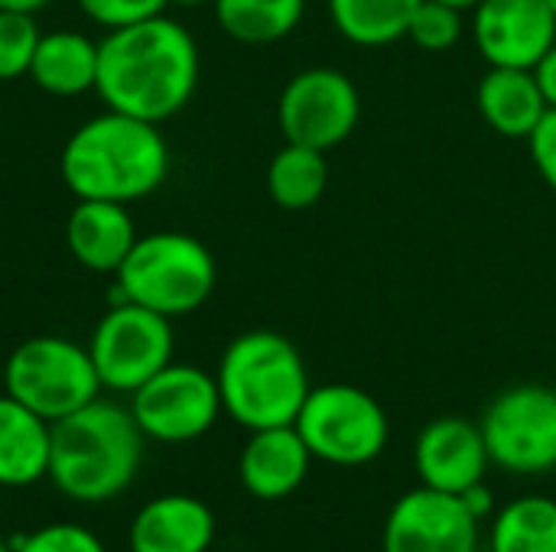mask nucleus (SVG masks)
<instances>
[{"mask_svg": "<svg viewBox=\"0 0 556 552\" xmlns=\"http://www.w3.org/2000/svg\"><path fill=\"white\" fill-rule=\"evenodd\" d=\"M199 72L202 59L192 33L160 13L101 36L94 91L108 111L163 124L192 101Z\"/></svg>", "mask_w": 556, "mask_h": 552, "instance_id": "1", "label": "nucleus"}, {"mask_svg": "<svg viewBox=\"0 0 556 552\" xmlns=\"http://www.w3.org/2000/svg\"><path fill=\"white\" fill-rule=\"evenodd\" d=\"M59 172L75 198L134 205L166 182L169 146L160 124L104 107L65 140Z\"/></svg>", "mask_w": 556, "mask_h": 552, "instance_id": "2", "label": "nucleus"}, {"mask_svg": "<svg viewBox=\"0 0 556 552\" xmlns=\"http://www.w3.org/2000/svg\"><path fill=\"white\" fill-rule=\"evenodd\" d=\"M143 442L130 407L91 400L72 416L52 423L49 482L78 504H101L124 495L143 462Z\"/></svg>", "mask_w": 556, "mask_h": 552, "instance_id": "3", "label": "nucleus"}, {"mask_svg": "<svg viewBox=\"0 0 556 552\" xmlns=\"http://www.w3.org/2000/svg\"><path fill=\"white\" fill-rule=\"evenodd\" d=\"M215 381L222 410L248 433L293 426L313 390L300 348L270 329L231 338L222 351Z\"/></svg>", "mask_w": 556, "mask_h": 552, "instance_id": "4", "label": "nucleus"}, {"mask_svg": "<svg viewBox=\"0 0 556 552\" xmlns=\"http://www.w3.org/2000/svg\"><path fill=\"white\" fill-rule=\"evenodd\" d=\"M114 277L111 303L130 299L166 319H182L208 303L218 267L199 238L186 231H153L137 238Z\"/></svg>", "mask_w": 556, "mask_h": 552, "instance_id": "5", "label": "nucleus"}, {"mask_svg": "<svg viewBox=\"0 0 556 552\" xmlns=\"http://www.w3.org/2000/svg\"><path fill=\"white\" fill-rule=\"evenodd\" d=\"M101 377L88 355L65 335H36L20 342L3 364V394L49 423L72 416L101 397Z\"/></svg>", "mask_w": 556, "mask_h": 552, "instance_id": "6", "label": "nucleus"}, {"mask_svg": "<svg viewBox=\"0 0 556 552\" xmlns=\"http://www.w3.org/2000/svg\"><path fill=\"white\" fill-rule=\"evenodd\" d=\"M293 426L313 459L336 468L371 465L391 439L384 407L368 390L352 384L313 387Z\"/></svg>", "mask_w": 556, "mask_h": 552, "instance_id": "7", "label": "nucleus"}, {"mask_svg": "<svg viewBox=\"0 0 556 552\" xmlns=\"http://www.w3.org/2000/svg\"><path fill=\"white\" fill-rule=\"evenodd\" d=\"M173 319L130 299L111 303L88 342L101 387L127 397L173 361Z\"/></svg>", "mask_w": 556, "mask_h": 552, "instance_id": "8", "label": "nucleus"}, {"mask_svg": "<svg viewBox=\"0 0 556 552\" xmlns=\"http://www.w3.org/2000/svg\"><path fill=\"white\" fill-rule=\"evenodd\" d=\"M479 429L492 465L511 475L556 468V387L518 384L502 390L482 413Z\"/></svg>", "mask_w": 556, "mask_h": 552, "instance_id": "9", "label": "nucleus"}, {"mask_svg": "<svg viewBox=\"0 0 556 552\" xmlns=\"http://www.w3.org/2000/svg\"><path fill=\"white\" fill-rule=\"evenodd\" d=\"M130 413L147 439L182 446L202 439L225 410L215 374L169 361L130 394Z\"/></svg>", "mask_w": 556, "mask_h": 552, "instance_id": "10", "label": "nucleus"}, {"mask_svg": "<svg viewBox=\"0 0 556 552\" xmlns=\"http://www.w3.org/2000/svg\"><path fill=\"white\" fill-rule=\"evenodd\" d=\"M362 117V94L355 81L329 65L296 72L277 101V124L287 143L329 153L345 143Z\"/></svg>", "mask_w": 556, "mask_h": 552, "instance_id": "11", "label": "nucleus"}, {"mask_svg": "<svg viewBox=\"0 0 556 552\" xmlns=\"http://www.w3.org/2000/svg\"><path fill=\"white\" fill-rule=\"evenodd\" d=\"M384 552H479V521L463 508L459 495L414 488L401 495L384 521Z\"/></svg>", "mask_w": 556, "mask_h": 552, "instance_id": "12", "label": "nucleus"}, {"mask_svg": "<svg viewBox=\"0 0 556 552\" xmlns=\"http://www.w3.org/2000/svg\"><path fill=\"white\" fill-rule=\"evenodd\" d=\"M472 39L489 65L538 68L556 42L547 0H482L472 10Z\"/></svg>", "mask_w": 556, "mask_h": 552, "instance_id": "13", "label": "nucleus"}, {"mask_svg": "<svg viewBox=\"0 0 556 552\" xmlns=\"http://www.w3.org/2000/svg\"><path fill=\"white\" fill-rule=\"evenodd\" d=\"M492 459L479 423L466 416L430 420L414 442V468L420 485L463 495L466 488L485 482Z\"/></svg>", "mask_w": 556, "mask_h": 552, "instance_id": "14", "label": "nucleus"}, {"mask_svg": "<svg viewBox=\"0 0 556 552\" xmlns=\"http://www.w3.org/2000/svg\"><path fill=\"white\" fill-rule=\"evenodd\" d=\"M313 452L306 449L296 426L254 429L238 459L241 488L257 501H283L296 495L309 475Z\"/></svg>", "mask_w": 556, "mask_h": 552, "instance_id": "15", "label": "nucleus"}, {"mask_svg": "<svg viewBox=\"0 0 556 552\" xmlns=\"http://www.w3.org/2000/svg\"><path fill=\"white\" fill-rule=\"evenodd\" d=\"M215 514L192 495H160L130 521V552H208Z\"/></svg>", "mask_w": 556, "mask_h": 552, "instance_id": "16", "label": "nucleus"}, {"mask_svg": "<svg viewBox=\"0 0 556 552\" xmlns=\"http://www.w3.org/2000/svg\"><path fill=\"white\" fill-rule=\"evenodd\" d=\"M137 238L140 234L127 205L117 202L78 198L65 221L68 254L91 273H117Z\"/></svg>", "mask_w": 556, "mask_h": 552, "instance_id": "17", "label": "nucleus"}, {"mask_svg": "<svg viewBox=\"0 0 556 552\" xmlns=\"http://www.w3.org/2000/svg\"><path fill=\"white\" fill-rule=\"evenodd\" d=\"M476 104L482 120L508 137V140H528L534 127L551 111V101L534 75V68H502L489 65V72L479 78Z\"/></svg>", "mask_w": 556, "mask_h": 552, "instance_id": "18", "label": "nucleus"}, {"mask_svg": "<svg viewBox=\"0 0 556 552\" xmlns=\"http://www.w3.org/2000/svg\"><path fill=\"white\" fill-rule=\"evenodd\" d=\"M52 423L0 394V488H29L49 475Z\"/></svg>", "mask_w": 556, "mask_h": 552, "instance_id": "19", "label": "nucleus"}, {"mask_svg": "<svg viewBox=\"0 0 556 552\" xmlns=\"http://www.w3.org/2000/svg\"><path fill=\"white\" fill-rule=\"evenodd\" d=\"M29 78L36 88L55 98H75L94 91L98 81V42L75 29H52L39 36Z\"/></svg>", "mask_w": 556, "mask_h": 552, "instance_id": "20", "label": "nucleus"}, {"mask_svg": "<svg viewBox=\"0 0 556 552\" xmlns=\"http://www.w3.org/2000/svg\"><path fill=\"white\" fill-rule=\"evenodd\" d=\"M329 20L342 39L378 49L407 36V23L420 0H326Z\"/></svg>", "mask_w": 556, "mask_h": 552, "instance_id": "21", "label": "nucleus"}, {"mask_svg": "<svg viewBox=\"0 0 556 552\" xmlns=\"http://www.w3.org/2000/svg\"><path fill=\"white\" fill-rule=\"evenodd\" d=\"M329 185V163L323 150L287 143L283 150L274 153L267 166V192L274 205L287 211H303L313 208Z\"/></svg>", "mask_w": 556, "mask_h": 552, "instance_id": "22", "label": "nucleus"}, {"mask_svg": "<svg viewBox=\"0 0 556 552\" xmlns=\"http://www.w3.org/2000/svg\"><path fill=\"white\" fill-rule=\"evenodd\" d=\"M218 26L248 46L287 39L306 13V0H212Z\"/></svg>", "mask_w": 556, "mask_h": 552, "instance_id": "23", "label": "nucleus"}, {"mask_svg": "<svg viewBox=\"0 0 556 552\" xmlns=\"http://www.w3.org/2000/svg\"><path fill=\"white\" fill-rule=\"evenodd\" d=\"M492 552H556V501L544 495L515 498L492 517Z\"/></svg>", "mask_w": 556, "mask_h": 552, "instance_id": "24", "label": "nucleus"}, {"mask_svg": "<svg viewBox=\"0 0 556 552\" xmlns=\"http://www.w3.org/2000/svg\"><path fill=\"white\" fill-rule=\"evenodd\" d=\"M39 36L42 33H39L33 13L0 7V81L29 75Z\"/></svg>", "mask_w": 556, "mask_h": 552, "instance_id": "25", "label": "nucleus"}, {"mask_svg": "<svg viewBox=\"0 0 556 552\" xmlns=\"http://www.w3.org/2000/svg\"><path fill=\"white\" fill-rule=\"evenodd\" d=\"M407 39L427 52L453 49L463 39V10L440 0H420L407 23Z\"/></svg>", "mask_w": 556, "mask_h": 552, "instance_id": "26", "label": "nucleus"}, {"mask_svg": "<svg viewBox=\"0 0 556 552\" xmlns=\"http://www.w3.org/2000/svg\"><path fill=\"white\" fill-rule=\"evenodd\" d=\"M13 552H108L101 537L81 524H46L26 534Z\"/></svg>", "mask_w": 556, "mask_h": 552, "instance_id": "27", "label": "nucleus"}, {"mask_svg": "<svg viewBox=\"0 0 556 552\" xmlns=\"http://www.w3.org/2000/svg\"><path fill=\"white\" fill-rule=\"evenodd\" d=\"M75 3L104 33L140 23V20H150V16H160L169 7V0H75Z\"/></svg>", "mask_w": 556, "mask_h": 552, "instance_id": "28", "label": "nucleus"}, {"mask_svg": "<svg viewBox=\"0 0 556 552\" xmlns=\"http://www.w3.org/2000/svg\"><path fill=\"white\" fill-rule=\"evenodd\" d=\"M528 146H531V159L541 179L556 192V107H551L544 120L534 127V133L528 137Z\"/></svg>", "mask_w": 556, "mask_h": 552, "instance_id": "29", "label": "nucleus"}, {"mask_svg": "<svg viewBox=\"0 0 556 552\" xmlns=\"http://www.w3.org/2000/svg\"><path fill=\"white\" fill-rule=\"evenodd\" d=\"M459 501H463V508L482 524L485 517H495V491L485 485V482H479V485H472V488H466L463 495H459Z\"/></svg>", "mask_w": 556, "mask_h": 552, "instance_id": "30", "label": "nucleus"}, {"mask_svg": "<svg viewBox=\"0 0 556 552\" xmlns=\"http://www.w3.org/2000/svg\"><path fill=\"white\" fill-rule=\"evenodd\" d=\"M534 75H538V81H541V88H544V94H547L551 107H556V42L547 49V55L538 62Z\"/></svg>", "mask_w": 556, "mask_h": 552, "instance_id": "31", "label": "nucleus"}, {"mask_svg": "<svg viewBox=\"0 0 556 552\" xmlns=\"http://www.w3.org/2000/svg\"><path fill=\"white\" fill-rule=\"evenodd\" d=\"M52 0H0L3 10H23V13H36L42 7H49Z\"/></svg>", "mask_w": 556, "mask_h": 552, "instance_id": "32", "label": "nucleus"}, {"mask_svg": "<svg viewBox=\"0 0 556 552\" xmlns=\"http://www.w3.org/2000/svg\"><path fill=\"white\" fill-rule=\"evenodd\" d=\"M440 3H450V7H456V10H463V13H466V10H476L482 0H440Z\"/></svg>", "mask_w": 556, "mask_h": 552, "instance_id": "33", "label": "nucleus"}, {"mask_svg": "<svg viewBox=\"0 0 556 552\" xmlns=\"http://www.w3.org/2000/svg\"><path fill=\"white\" fill-rule=\"evenodd\" d=\"M169 3H179V7H202V3H212V0H169Z\"/></svg>", "mask_w": 556, "mask_h": 552, "instance_id": "34", "label": "nucleus"}, {"mask_svg": "<svg viewBox=\"0 0 556 552\" xmlns=\"http://www.w3.org/2000/svg\"><path fill=\"white\" fill-rule=\"evenodd\" d=\"M0 552H13V547H10L7 540H0Z\"/></svg>", "mask_w": 556, "mask_h": 552, "instance_id": "35", "label": "nucleus"}, {"mask_svg": "<svg viewBox=\"0 0 556 552\" xmlns=\"http://www.w3.org/2000/svg\"><path fill=\"white\" fill-rule=\"evenodd\" d=\"M547 7H551V13L556 16V0H547Z\"/></svg>", "mask_w": 556, "mask_h": 552, "instance_id": "36", "label": "nucleus"}]
</instances>
